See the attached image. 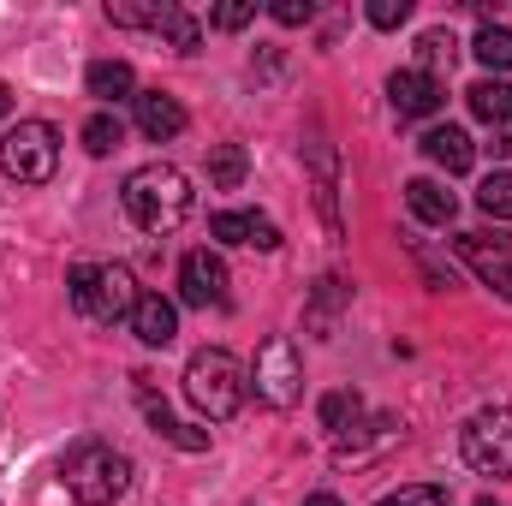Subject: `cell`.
<instances>
[{"mask_svg":"<svg viewBox=\"0 0 512 506\" xmlns=\"http://www.w3.org/2000/svg\"><path fill=\"white\" fill-rule=\"evenodd\" d=\"M453 36L447 30H429V36H417V72H429V78H441V66H453Z\"/></svg>","mask_w":512,"mask_h":506,"instance_id":"24","label":"cell"},{"mask_svg":"<svg viewBox=\"0 0 512 506\" xmlns=\"http://www.w3.org/2000/svg\"><path fill=\"white\" fill-rule=\"evenodd\" d=\"M304 506H346V501H340V495H310Z\"/></svg>","mask_w":512,"mask_h":506,"instance_id":"32","label":"cell"},{"mask_svg":"<svg viewBox=\"0 0 512 506\" xmlns=\"http://www.w3.org/2000/svg\"><path fill=\"white\" fill-rule=\"evenodd\" d=\"M387 102H393L399 120H429V114L447 108V84L411 66V72H393V78H387Z\"/></svg>","mask_w":512,"mask_h":506,"instance_id":"10","label":"cell"},{"mask_svg":"<svg viewBox=\"0 0 512 506\" xmlns=\"http://www.w3.org/2000/svg\"><path fill=\"white\" fill-rule=\"evenodd\" d=\"M423 155H429L441 173H471V161H477V143H471L459 126H435L429 137H423Z\"/></svg>","mask_w":512,"mask_h":506,"instance_id":"14","label":"cell"},{"mask_svg":"<svg viewBox=\"0 0 512 506\" xmlns=\"http://www.w3.org/2000/svg\"><path fill=\"white\" fill-rule=\"evenodd\" d=\"M268 12H274L280 24H310V18H316V6H310V0H274Z\"/></svg>","mask_w":512,"mask_h":506,"instance_id":"31","label":"cell"},{"mask_svg":"<svg viewBox=\"0 0 512 506\" xmlns=\"http://www.w3.org/2000/svg\"><path fill=\"white\" fill-rule=\"evenodd\" d=\"M477 209L495 215V221H512V173H489L477 185Z\"/></svg>","mask_w":512,"mask_h":506,"instance_id":"25","label":"cell"},{"mask_svg":"<svg viewBox=\"0 0 512 506\" xmlns=\"http://www.w3.org/2000/svg\"><path fill=\"white\" fill-rule=\"evenodd\" d=\"M209 233H215L221 245H256V251H280V227H274L268 215H256V209H221V215L209 221Z\"/></svg>","mask_w":512,"mask_h":506,"instance_id":"11","label":"cell"},{"mask_svg":"<svg viewBox=\"0 0 512 506\" xmlns=\"http://www.w3.org/2000/svg\"><path fill=\"white\" fill-rule=\"evenodd\" d=\"M143 411H149V423H155V435H161V441H173V447H185V453H203V447H209V429L179 423V417H173V411L149 393V387H143Z\"/></svg>","mask_w":512,"mask_h":506,"instance_id":"17","label":"cell"},{"mask_svg":"<svg viewBox=\"0 0 512 506\" xmlns=\"http://www.w3.org/2000/svg\"><path fill=\"white\" fill-rule=\"evenodd\" d=\"M376 506H447V489L441 483H405V489L382 495Z\"/></svg>","mask_w":512,"mask_h":506,"instance_id":"27","label":"cell"},{"mask_svg":"<svg viewBox=\"0 0 512 506\" xmlns=\"http://www.w3.org/2000/svg\"><path fill=\"white\" fill-rule=\"evenodd\" d=\"M471 54H477L489 72H512V30L483 24V30H477V42H471Z\"/></svg>","mask_w":512,"mask_h":506,"instance_id":"22","label":"cell"},{"mask_svg":"<svg viewBox=\"0 0 512 506\" xmlns=\"http://www.w3.org/2000/svg\"><path fill=\"white\" fill-rule=\"evenodd\" d=\"M167 6H173V0H149V6H137V0H108V18H114L120 30H155Z\"/></svg>","mask_w":512,"mask_h":506,"instance_id":"23","label":"cell"},{"mask_svg":"<svg viewBox=\"0 0 512 506\" xmlns=\"http://www.w3.org/2000/svg\"><path fill=\"white\" fill-rule=\"evenodd\" d=\"M495 149H501V155H512V131H507V137H501V143H495Z\"/></svg>","mask_w":512,"mask_h":506,"instance_id":"34","label":"cell"},{"mask_svg":"<svg viewBox=\"0 0 512 506\" xmlns=\"http://www.w3.org/2000/svg\"><path fill=\"white\" fill-rule=\"evenodd\" d=\"M316 417H322V429H328V435L340 441V435H346V429H352V423L364 417V399H358L352 387H334V393L322 399V411H316Z\"/></svg>","mask_w":512,"mask_h":506,"instance_id":"19","label":"cell"},{"mask_svg":"<svg viewBox=\"0 0 512 506\" xmlns=\"http://www.w3.org/2000/svg\"><path fill=\"white\" fill-rule=\"evenodd\" d=\"M465 96H471V114H477L483 126H512V84L507 78H483V84H471Z\"/></svg>","mask_w":512,"mask_h":506,"instance_id":"18","label":"cell"},{"mask_svg":"<svg viewBox=\"0 0 512 506\" xmlns=\"http://www.w3.org/2000/svg\"><path fill=\"white\" fill-rule=\"evenodd\" d=\"M411 18V0H370V24L376 30H399Z\"/></svg>","mask_w":512,"mask_h":506,"instance_id":"30","label":"cell"},{"mask_svg":"<svg viewBox=\"0 0 512 506\" xmlns=\"http://www.w3.org/2000/svg\"><path fill=\"white\" fill-rule=\"evenodd\" d=\"M6 108H12V90H6V84H0V120H6Z\"/></svg>","mask_w":512,"mask_h":506,"instance_id":"33","label":"cell"},{"mask_svg":"<svg viewBox=\"0 0 512 506\" xmlns=\"http://www.w3.org/2000/svg\"><path fill=\"white\" fill-rule=\"evenodd\" d=\"M251 387H256V399L274 405V411L298 405V393H304V358H298V346H292L286 334H268V340L256 346Z\"/></svg>","mask_w":512,"mask_h":506,"instance_id":"6","label":"cell"},{"mask_svg":"<svg viewBox=\"0 0 512 506\" xmlns=\"http://www.w3.org/2000/svg\"><path fill=\"white\" fill-rule=\"evenodd\" d=\"M245 167H251V161H245L239 143H215V149H209V185L239 191V185H245Z\"/></svg>","mask_w":512,"mask_h":506,"instance_id":"20","label":"cell"},{"mask_svg":"<svg viewBox=\"0 0 512 506\" xmlns=\"http://www.w3.org/2000/svg\"><path fill=\"white\" fill-rule=\"evenodd\" d=\"M120 137H126V126H120L114 114H90V120H84V149H90V155H114Z\"/></svg>","mask_w":512,"mask_h":506,"instance_id":"26","label":"cell"},{"mask_svg":"<svg viewBox=\"0 0 512 506\" xmlns=\"http://www.w3.org/2000/svg\"><path fill=\"white\" fill-rule=\"evenodd\" d=\"M84 90L114 108V102H131V96H137V72H131L126 60H96V66L84 72Z\"/></svg>","mask_w":512,"mask_h":506,"instance_id":"16","label":"cell"},{"mask_svg":"<svg viewBox=\"0 0 512 506\" xmlns=\"http://www.w3.org/2000/svg\"><path fill=\"white\" fill-rule=\"evenodd\" d=\"M155 36H167L179 54H197V48H203V30H197V18H191L185 6H167L161 24H155Z\"/></svg>","mask_w":512,"mask_h":506,"instance_id":"21","label":"cell"},{"mask_svg":"<svg viewBox=\"0 0 512 506\" xmlns=\"http://www.w3.org/2000/svg\"><path fill=\"white\" fill-rule=\"evenodd\" d=\"M465 465L483 477H512V405H489L465 423Z\"/></svg>","mask_w":512,"mask_h":506,"instance_id":"7","label":"cell"},{"mask_svg":"<svg viewBox=\"0 0 512 506\" xmlns=\"http://www.w3.org/2000/svg\"><path fill=\"white\" fill-rule=\"evenodd\" d=\"M245 364L233 358V352H221V346H203L191 364H185V399L209 417V423H227L239 405H245Z\"/></svg>","mask_w":512,"mask_h":506,"instance_id":"3","label":"cell"},{"mask_svg":"<svg viewBox=\"0 0 512 506\" xmlns=\"http://www.w3.org/2000/svg\"><path fill=\"white\" fill-rule=\"evenodd\" d=\"M131 114H137V131H143L149 143H173V137L185 131V108H179L167 90H137V96H131Z\"/></svg>","mask_w":512,"mask_h":506,"instance_id":"12","label":"cell"},{"mask_svg":"<svg viewBox=\"0 0 512 506\" xmlns=\"http://www.w3.org/2000/svg\"><path fill=\"white\" fill-rule=\"evenodd\" d=\"M120 203H126V215L143 227V233H179L185 221H191V209H197V191H191V179L179 173V167H167V161H149V167H137L126 173V185H120Z\"/></svg>","mask_w":512,"mask_h":506,"instance_id":"1","label":"cell"},{"mask_svg":"<svg viewBox=\"0 0 512 506\" xmlns=\"http://www.w3.org/2000/svg\"><path fill=\"white\" fill-rule=\"evenodd\" d=\"M0 167L18 185H48L54 167H60V131L48 126V120H18L0 137Z\"/></svg>","mask_w":512,"mask_h":506,"instance_id":"5","label":"cell"},{"mask_svg":"<svg viewBox=\"0 0 512 506\" xmlns=\"http://www.w3.org/2000/svg\"><path fill=\"white\" fill-rule=\"evenodd\" d=\"M60 477H66V495L78 506H120L131 489V459L114 441H78L60 459Z\"/></svg>","mask_w":512,"mask_h":506,"instance_id":"2","label":"cell"},{"mask_svg":"<svg viewBox=\"0 0 512 506\" xmlns=\"http://www.w3.org/2000/svg\"><path fill=\"white\" fill-rule=\"evenodd\" d=\"M126 322L143 346H167V340L179 334V310H173V298H161V292H137V304H131Z\"/></svg>","mask_w":512,"mask_h":506,"instance_id":"13","label":"cell"},{"mask_svg":"<svg viewBox=\"0 0 512 506\" xmlns=\"http://www.w3.org/2000/svg\"><path fill=\"white\" fill-rule=\"evenodd\" d=\"M340 298H346V280L328 274V280H322V304H316V334H322V340H328V328H334V304H340Z\"/></svg>","mask_w":512,"mask_h":506,"instance_id":"28","label":"cell"},{"mask_svg":"<svg viewBox=\"0 0 512 506\" xmlns=\"http://www.w3.org/2000/svg\"><path fill=\"white\" fill-rule=\"evenodd\" d=\"M405 203H411V215H417L423 227H447V221L459 215V197H453L447 185H435V179H411V185H405Z\"/></svg>","mask_w":512,"mask_h":506,"instance_id":"15","label":"cell"},{"mask_svg":"<svg viewBox=\"0 0 512 506\" xmlns=\"http://www.w3.org/2000/svg\"><path fill=\"white\" fill-rule=\"evenodd\" d=\"M251 18H256L251 0H227V6H215V12H209V24H215V30H245Z\"/></svg>","mask_w":512,"mask_h":506,"instance_id":"29","label":"cell"},{"mask_svg":"<svg viewBox=\"0 0 512 506\" xmlns=\"http://www.w3.org/2000/svg\"><path fill=\"white\" fill-rule=\"evenodd\" d=\"M453 251H459V262H465L483 286H495V292L512 298V239H501V233H459Z\"/></svg>","mask_w":512,"mask_h":506,"instance_id":"8","label":"cell"},{"mask_svg":"<svg viewBox=\"0 0 512 506\" xmlns=\"http://www.w3.org/2000/svg\"><path fill=\"white\" fill-rule=\"evenodd\" d=\"M72 304L90 322H126L131 304H137L131 268H120V262H78L72 268Z\"/></svg>","mask_w":512,"mask_h":506,"instance_id":"4","label":"cell"},{"mask_svg":"<svg viewBox=\"0 0 512 506\" xmlns=\"http://www.w3.org/2000/svg\"><path fill=\"white\" fill-rule=\"evenodd\" d=\"M179 298L197 310H221L227 304V262L215 251H191L179 262Z\"/></svg>","mask_w":512,"mask_h":506,"instance_id":"9","label":"cell"}]
</instances>
